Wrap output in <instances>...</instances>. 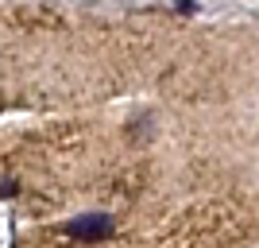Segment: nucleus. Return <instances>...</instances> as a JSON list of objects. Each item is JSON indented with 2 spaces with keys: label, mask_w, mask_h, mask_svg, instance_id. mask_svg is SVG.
Listing matches in <instances>:
<instances>
[{
  "label": "nucleus",
  "mask_w": 259,
  "mask_h": 248,
  "mask_svg": "<svg viewBox=\"0 0 259 248\" xmlns=\"http://www.w3.org/2000/svg\"><path fill=\"white\" fill-rule=\"evenodd\" d=\"M66 233L77 237V240H101V237L112 233V217L108 214H81V217H74V221L66 225Z\"/></svg>",
  "instance_id": "f257e3e1"
},
{
  "label": "nucleus",
  "mask_w": 259,
  "mask_h": 248,
  "mask_svg": "<svg viewBox=\"0 0 259 248\" xmlns=\"http://www.w3.org/2000/svg\"><path fill=\"white\" fill-rule=\"evenodd\" d=\"M16 194V183H12V179H4V186H0V198H12Z\"/></svg>",
  "instance_id": "f03ea898"
}]
</instances>
